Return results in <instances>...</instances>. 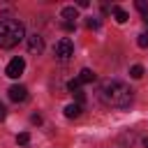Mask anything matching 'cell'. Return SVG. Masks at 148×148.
Returning <instances> with one entry per match:
<instances>
[{
	"mask_svg": "<svg viewBox=\"0 0 148 148\" xmlns=\"http://www.w3.org/2000/svg\"><path fill=\"white\" fill-rule=\"evenodd\" d=\"M99 97L106 106H113V109H127L132 104V97H134V90L120 81V79H106L102 81V88H99Z\"/></svg>",
	"mask_w": 148,
	"mask_h": 148,
	"instance_id": "cell-1",
	"label": "cell"
},
{
	"mask_svg": "<svg viewBox=\"0 0 148 148\" xmlns=\"http://www.w3.org/2000/svg\"><path fill=\"white\" fill-rule=\"evenodd\" d=\"M25 37V28L16 18H2L0 21V49H14Z\"/></svg>",
	"mask_w": 148,
	"mask_h": 148,
	"instance_id": "cell-2",
	"label": "cell"
},
{
	"mask_svg": "<svg viewBox=\"0 0 148 148\" xmlns=\"http://www.w3.org/2000/svg\"><path fill=\"white\" fill-rule=\"evenodd\" d=\"M53 53H56V58L58 60H69L72 56H74V44H72V39L69 37H62V39H58L56 42V46H53Z\"/></svg>",
	"mask_w": 148,
	"mask_h": 148,
	"instance_id": "cell-3",
	"label": "cell"
},
{
	"mask_svg": "<svg viewBox=\"0 0 148 148\" xmlns=\"http://www.w3.org/2000/svg\"><path fill=\"white\" fill-rule=\"evenodd\" d=\"M23 69H25V60H23L21 56H16V58H12V60H9V65H7L5 74H7L9 79H18V76L23 74Z\"/></svg>",
	"mask_w": 148,
	"mask_h": 148,
	"instance_id": "cell-4",
	"label": "cell"
},
{
	"mask_svg": "<svg viewBox=\"0 0 148 148\" xmlns=\"http://www.w3.org/2000/svg\"><path fill=\"white\" fill-rule=\"evenodd\" d=\"M28 51H30V53H35V56H39V53L44 51V39H42L37 32L28 37Z\"/></svg>",
	"mask_w": 148,
	"mask_h": 148,
	"instance_id": "cell-5",
	"label": "cell"
},
{
	"mask_svg": "<svg viewBox=\"0 0 148 148\" xmlns=\"http://www.w3.org/2000/svg\"><path fill=\"white\" fill-rule=\"evenodd\" d=\"M7 95H9L12 102H25V99H28V90H25V86H12V88L7 90Z\"/></svg>",
	"mask_w": 148,
	"mask_h": 148,
	"instance_id": "cell-6",
	"label": "cell"
},
{
	"mask_svg": "<svg viewBox=\"0 0 148 148\" xmlns=\"http://www.w3.org/2000/svg\"><path fill=\"white\" fill-rule=\"evenodd\" d=\"M60 16L65 18V23H74V25H76V18H79V12H76V7H65V9L60 12Z\"/></svg>",
	"mask_w": 148,
	"mask_h": 148,
	"instance_id": "cell-7",
	"label": "cell"
},
{
	"mask_svg": "<svg viewBox=\"0 0 148 148\" xmlns=\"http://www.w3.org/2000/svg\"><path fill=\"white\" fill-rule=\"evenodd\" d=\"M95 79H97V74H95L92 69H88V67H86V69H81V72H79V76H76V81H79V83H92Z\"/></svg>",
	"mask_w": 148,
	"mask_h": 148,
	"instance_id": "cell-8",
	"label": "cell"
},
{
	"mask_svg": "<svg viewBox=\"0 0 148 148\" xmlns=\"http://www.w3.org/2000/svg\"><path fill=\"white\" fill-rule=\"evenodd\" d=\"M81 111H83L81 104H67V106H65V116H67V118H79Z\"/></svg>",
	"mask_w": 148,
	"mask_h": 148,
	"instance_id": "cell-9",
	"label": "cell"
},
{
	"mask_svg": "<svg viewBox=\"0 0 148 148\" xmlns=\"http://www.w3.org/2000/svg\"><path fill=\"white\" fill-rule=\"evenodd\" d=\"M111 12H113V16H116V21H118V23H125V21L130 18V16H127V12H125V9H120V7H113Z\"/></svg>",
	"mask_w": 148,
	"mask_h": 148,
	"instance_id": "cell-10",
	"label": "cell"
},
{
	"mask_svg": "<svg viewBox=\"0 0 148 148\" xmlns=\"http://www.w3.org/2000/svg\"><path fill=\"white\" fill-rule=\"evenodd\" d=\"M130 76H132V79H141V76H143V67H141V65H132Z\"/></svg>",
	"mask_w": 148,
	"mask_h": 148,
	"instance_id": "cell-11",
	"label": "cell"
},
{
	"mask_svg": "<svg viewBox=\"0 0 148 148\" xmlns=\"http://www.w3.org/2000/svg\"><path fill=\"white\" fill-rule=\"evenodd\" d=\"M16 143H18V146H28V143H30V134H28V132H21V134L16 136Z\"/></svg>",
	"mask_w": 148,
	"mask_h": 148,
	"instance_id": "cell-12",
	"label": "cell"
},
{
	"mask_svg": "<svg viewBox=\"0 0 148 148\" xmlns=\"http://www.w3.org/2000/svg\"><path fill=\"white\" fill-rule=\"evenodd\" d=\"M67 90H69V92H72V95H74V92H76V90H81V83H79V81H76V79H72V81H69V83H67Z\"/></svg>",
	"mask_w": 148,
	"mask_h": 148,
	"instance_id": "cell-13",
	"label": "cell"
},
{
	"mask_svg": "<svg viewBox=\"0 0 148 148\" xmlns=\"http://www.w3.org/2000/svg\"><path fill=\"white\" fill-rule=\"evenodd\" d=\"M136 9L143 14V18L148 21V7H146V2H141V0H136Z\"/></svg>",
	"mask_w": 148,
	"mask_h": 148,
	"instance_id": "cell-14",
	"label": "cell"
},
{
	"mask_svg": "<svg viewBox=\"0 0 148 148\" xmlns=\"http://www.w3.org/2000/svg\"><path fill=\"white\" fill-rule=\"evenodd\" d=\"M136 44L141 46V49H148V35L143 32V35H139V39H136Z\"/></svg>",
	"mask_w": 148,
	"mask_h": 148,
	"instance_id": "cell-15",
	"label": "cell"
},
{
	"mask_svg": "<svg viewBox=\"0 0 148 148\" xmlns=\"http://www.w3.org/2000/svg\"><path fill=\"white\" fill-rule=\"evenodd\" d=\"M86 28L95 30V28H99V21H97V18H88V21H86Z\"/></svg>",
	"mask_w": 148,
	"mask_h": 148,
	"instance_id": "cell-16",
	"label": "cell"
},
{
	"mask_svg": "<svg viewBox=\"0 0 148 148\" xmlns=\"http://www.w3.org/2000/svg\"><path fill=\"white\" fill-rule=\"evenodd\" d=\"M7 118V109H5V104L0 102V120H5Z\"/></svg>",
	"mask_w": 148,
	"mask_h": 148,
	"instance_id": "cell-17",
	"label": "cell"
},
{
	"mask_svg": "<svg viewBox=\"0 0 148 148\" xmlns=\"http://www.w3.org/2000/svg\"><path fill=\"white\" fill-rule=\"evenodd\" d=\"M74 95H76V99H79V104H81V102H83V99H86V95H83V90H76V92H74Z\"/></svg>",
	"mask_w": 148,
	"mask_h": 148,
	"instance_id": "cell-18",
	"label": "cell"
},
{
	"mask_svg": "<svg viewBox=\"0 0 148 148\" xmlns=\"http://www.w3.org/2000/svg\"><path fill=\"white\" fill-rule=\"evenodd\" d=\"M30 120H32V123H35V125H42V116H37V113H35V116H32V118H30Z\"/></svg>",
	"mask_w": 148,
	"mask_h": 148,
	"instance_id": "cell-19",
	"label": "cell"
},
{
	"mask_svg": "<svg viewBox=\"0 0 148 148\" xmlns=\"http://www.w3.org/2000/svg\"><path fill=\"white\" fill-rule=\"evenodd\" d=\"M88 5H90V2H88V0H79V7H81V9H86V7H88Z\"/></svg>",
	"mask_w": 148,
	"mask_h": 148,
	"instance_id": "cell-20",
	"label": "cell"
},
{
	"mask_svg": "<svg viewBox=\"0 0 148 148\" xmlns=\"http://www.w3.org/2000/svg\"><path fill=\"white\" fill-rule=\"evenodd\" d=\"M141 143H143V148H148V136H143V141H141Z\"/></svg>",
	"mask_w": 148,
	"mask_h": 148,
	"instance_id": "cell-21",
	"label": "cell"
}]
</instances>
